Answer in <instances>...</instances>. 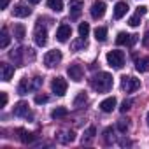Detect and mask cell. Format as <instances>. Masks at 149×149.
<instances>
[{
	"mask_svg": "<svg viewBox=\"0 0 149 149\" xmlns=\"http://www.w3.org/2000/svg\"><path fill=\"white\" fill-rule=\"evenodd\" d=\"M91 88L98 93H107L112 88V76L109 72H98L97 76L91 77Z\"/></svg>",
	"mask_w": 149,
	"mask_h": 149,
	"instance_id": "obj_1",
	"label": "cell"
},
{
	"mask_svg": "<svg viewBox=\"0 0 149 149\" xmlns=\"http://www.w3.org/2000/svg\"><path fill=\"white\" fill-rule=\"evenodd\" d=\"M105 58H107V63L112 68H123V65H125V53L123 51H118V49L109 51Z\"/></svg>",
	"mask_w": 149,
	"mask_h": 149,
	"instance_id": "obj_2",
	"label": "cell"
},
{
	"mask_svg": "<svg viewBox=\"0 0 149 149\" xmlns=\"http://www.w3.org/2000/svg\"><path fill=\"white\" fill-rule=\"evenodd\" d=\"M140 88V79L133 77V76H123L121 77V90L126 93H133Z\"/></svg>",
	"mask_w": 149,
	"mask_h": 149,
	"instance_id": "obj_3",
	"label": "cell"
},
{
	"mask_svg": "<svg viewBox=\"0 0 149 149\" xmlns=\"http://www.w3.org/2000/svg\"><path fill=\"white\" fill-rule=\"evenodd\" d=\"M60 61H61V51H60V49L47 51V53H46V56H44V63H46V67H49V68L56 67Z\"/></svg>",
	"mask_w": 149,
	"mask_h": 149,
	"instance_id": "obj_4",
	"label": "cell"
},
{
	"mask_svg": "<svg viewBox=\"0 0 149 149\" xmlns=\"http://www.w3.org/2000/svg\"><path fill=\"white\" fill-rule=\"evenodd\" d=\"M33 39H35V44L37 46H46V42H47V32H46V28L40 25V21H37V25H35V32H33Z\"/></svg>",
	"mask_w": 149,
	"mask_h": 149,
	"instance_id": "obj_5",
	"label": "cell"
},
{
	"mask_svg": "<svg viewBox=\"0 0 149 149\" xmlns=\"http://www.w3.org/2000/svg\"><path fill=\"white\" fill-rule=\"evenodd\" d=\"M67 88H68V84H67V81H65L63 77H56V79H53V83H51V90H53V93L58 95V97H63V95L67 93Z\"/></svg>",
	"mask_w": 149,
	"mask_h": 149,
	"instance_id": "obj_6",
	"label": "cell"
},
{
	"mask_svg": "<svg viewBox=\"0 0 149 149\" xmlns=\"http://www.w3.org/2000/svg\"><path fill=\"white\" fill-rule=\"evenodd\" d=\"M67 74H68V77H70L72 81H76V83H79V81H83V76H84V70H83V67H81V65H77V63H74V65H70V67L67 68Z\"/></svg>",
	"mask_w": 149,
	"mask_h": 149,
	"instance_id": "obj_7",
	"label": "cell"
},
{
	"mask_svg": "<svg viewBox=\"0 0 149 149\" xmlns=\"http://www.w3.org/2000/svg\"><path fill=\"white\" fill-rule=\"evenodd\" d=\"M105 4L102 2V0H95L93 2V6H91V9H90V13H91V18L93 19H102L104 18V14H105Z\"/></svg>",
	"mask_w": 149,
	"mask_h": 149,
	"instance_id": "obj_8",
	"label": "cell"
},
{
	"mask_svg": "<svg viewBox=\"0 0 149 149\" xmlns=\"http://www.w3.org/2000/svg\"><path fill=\"white\" fill-rule=\"evenodd\" d=\"M135 42H137V35H130V33H125V32H119L118 37H116L118 46H133Z\"/></svg>",
	"mask_w": 149,
	"mask_h": 149,
	"instance_id": "obj_9",
	"label": "cell"
},
{
	"mask_svg": "<svg viewBox=\"0 0 149 149\" xmlns=\"http://www.w3.org/2000/svg\"><path fill=\"white\" fill-rule=\"evenodd\" d=\"M70 35H72V28H70V25L63 23V25L58 26V30H56V39H58L60 42H67Z\"/></svg>",
	"mask_w": 149,
	"mask_h": 149,
	"instance_id": "obj_10",
	"label": "cell"
},
{
	"mask_svg": "<svg viewBox=\"0 0 149 149\" xmlns=\"http://www.w3.org/2000/svg\"><path fill=\"white\" fill-rule=\"evenodd\" d=\"M68 7H70V18L77 19L83 13V0H70Z\"/></svg>",
	"mask_w": 149,
	"mask_h": 149,
	"instance_id": "obj_11",
	"label": "cell"
},
{
	"mask_svg": "<svg viewBox=\"0 0 149 149\" xmlns=\"http://www.w3.org/2000/svg\"><path fill=\"white\" fill-rule=\"evenodd\" d=\"M13 14L16 18H28L32 14V9L26 6V4H16L14 9H13Z\"/></svg>",
	"mask_w": 149,
	"mask_h": 149,
	"instance_id": "obj_12",
	"label": "cell"
},
{
	"mask_svg": "<svg viewBox=\"0 0 149 149\" xmlns=\"http://www.w3.org/2000/svg\"><path fill=\"white\" fill-rule=\"evenodd\" d=\"M0 72H2V81H11L14 76V67L9 63H0Z\"/></svg>",
	"mask_w": 149,
	"mask_h": 149,
	"instance_id": "obj_13",
	"label": "cell"
},
{
	"mask_svg": "<svg viewBox=\"0 0 149 149\" xmlns=\"http://www.w3.org/2000/svg\"><path fill=\"white\" fill-rule=\"evenodd\" d=\"M116 97H109V98H105V100H102L100 102V111L102 112H112L114 111V107H116Z\"/></svg>",
	"mask_w": 149,
	"mask_h": 149,
	"instance_id": "obj_14",
	"label": "cell"
},
{
	"mask_svg": "<svg viewBox=\"0 0 149 149\" xmlns=\"http://www.w3.org/2000/svg\"><path fill=\"white\" fill-rule=\"evenodd\" d=\"M13 114H14V116H19V118L28 116V114H30L28 104H26V102H18V104L14 105V109H13Z\"/></svg>",
	"mask_w": 149,
	"mask_h": 149,
	"instance_id": "obj_15",
	"label": "cell"
},
{
	"mask_svg": "<svg viewBox=\"0 0 149 149\" xmlns=\"http://www.w3.org/2000/svg\"><path fill=\"white\" fill-rule=\"evenodd\" d=\"M16 133H18V137H19V140L23 142V144H30V142H33L35 140V135L33 133H30L28 130H25V128H18L16 130Z\"/></svg>",
	"mask_w": 149,
	"mask_h": 149,
	"instance_id": "obj_16",
	"label": "cell"
},
{
	"mask_svg": "<svg viewBox=\"0 0 149 149\" xmlns=\"http://www.w3.org/2000/svg\"><path fill=\"white\" fill-rule=\"evenodd\" d=\"M126 13H128V4L126 2H118L114 6V18L116 19H121Z\"/></svg>",
	"mask_w": 149,
	"mask_h": 149,
	"instance_id": "obj_17",
	"label": "cell"
},
{
	"mask_svg": "<svg viewBox=\"0 0 149 149\" xmlns=\"http://www.w3.org/2000/svg\"><path fill=\"white\" fill-rule=\"evenodd\" d=\"M135 68H137L140 74H144V72H149V56L139 58V60L135 61Z\"/></svg>",
	"mask_w": 149,
	"mask_h": 149,
	"instance_id": "obj_18",
	"label": "cell"
},
{
	"mask_svg": "<svg viewBox=\"0 0 149 149\" xmlns=\"http://www.w3.org/2000/svg\"><path fill=\"white\" fill-rule=\"evenodd\" d=\"M25 51H26V49L18 47V49H13V51L9 53V56H11V60H14L16 65H21V63H23V53H25Z\"/></svg>",
	"mask_w": 149,
	"mask_h": 149,
	"instance_id": "obj_19",
	"label": "cell"
},
{
	"mask_svg": "<svg viewBox=\"0 0 149 149\" xmlns=\"http://www.w3.org/2000/svg\"><path fill=\"white\" fill-rule=\"evenodd\" d=\"M30 90H33L32 84H30V79H26V77L21 79V83L18 84V93H19V95H26Z\"/></svg>",
	"mask_w": 149,
	"mask_h": 149,
	"instance_id": "obj_20",
	"label": "cell"
},
{
	"mask_svg": "<svg viewBox=\"0 0 149 149\" xmlns=\"http://www.w3.org/2000/svg\"><path fill=\"white\" fill-rule=\"evenodd\" d=\"M47 7L54 13H61L63 11V2L61 0H47Z\"/></svg>",
	"mask_w": 149,
	"mask_h": 149,
	"instance_id": "obj_21",
	"label": "cell"
},
{
	"mask_svg": "<svg viewBox=\"0 0 149 149\" xmlns=\"http://www.w3.org/2000/svg\"><path fill=\"white\" fill-rule=\"evenodd\" d=\"M95 39H97L98 42H104V40L107 39V28H105V26H97V28H95Z\"/></svg>",
	"mask_w": 149,
	"mask_h": 149,
	"instance_id": "obj_22",
	"label": "cell"
},
{
	"mask_svg": "<svg viewBox=\"0 0 149 149\" xmlns=\"http://www.w3.org/2000/svg\"><path fill=\"white\" fill-rule=\"evenodd\" d=\"M67 114H68V111H67L65 107H56V109L51 111V118H53V119H61V118H65Z\"/></svg>",
	"mask_w": 149,
	"mask_h": 149,
	"instance_id": "obj_23",
	"label": "cell"
},
{
	"mask_svg": "<svg viewBox=\"0 0 149 149\" xmlns=\"http://www.w3.org/2000/svg\"><path fill=\"white\" fill-rule=\"evenodd\" d=\"M9 40H11V37H9V33H7V30L4 28L2 30V33H0V47H7L9 46Z\"/></svg>",
	"mask_w": 149,
	"mask_h": 149,
	"instance_id": "obj_24",
	"label": "cell"
},
{
	"mask_svg": "<svg viewBox=\"0 0 149 149\" xmlns=\"http://www.w3.org/2000/svg\"><path fill=\"white\" fill-rule=\"evenodd\" d=\"M14 37L18 39V40H23L25 39V26L23 25H14Z\"/></svg>",
	"mask_w": 149,
	"mask_h": 149,
	"instance_id": "obj_25",
	"label": "cell"
},
{
	"mask_svg": "<svg viewBox=\"0 0 149 149\" xmlns=\"http://www.w3.org/2000/svg\"><path fill=\"white\" fill-rule=\"evenodd\" d=\"M81 47H86V40H84V37H81V39H77V40H74V42H72V49H74V51H79Z\"/></svg>",
	"mask_w": 149,
	"mask_h": 149,
	"instance_id": "obj_26",
	"label": "cell"
},
{
	"mask_svg": "<svg viewBox=\"0 0 149 149\" xmlns=\"http://www.w3.org/2000/svg\"><path fill=\"white\" fill-rule=\"evenodd\" d=\"M140 18H142V14L135 13V14L128 19V25H130V26H133V28H135V26H139V25H140Z\"/></svg>",
	"mask_w": 149,
	"mask_h": 149,
	"instance_id": "obj_27",
	"label": "cell"
},
{
	"mask_svg": "<svg viewBox=\"0 0 149 149\" xmlns=\"http://www.w3.org/2000/svg\"><path fill=\"white\" fill-rule=\"evenodd\" d=\"M95 133H97V130H95V126H90V128L86 130V133H84L86 137L83 139V142H90V140H93V139H95Z\"/></svg>",
	"mask_w": 149,
	"mask_h": 149,
	"instance_id": "obj_28",
	"label": "cell"
},
{
	"mask_svg": "<svg viewBox=\"0 0 149 149\" xmlns=\"http://www.w3.org/2000/svg\"><path fill=\"white\" fill-rule=\"evenodd\" d=\"M88 33H90V25H88V23H81V25H79V35L86 39Z\"/></svg>",
	"mask_w": 149,
	"mask_h": 149,
	"instance_id": "obj_29",
	"label": "cell"
},
{
	"mask_svg": "<svg viewBox=\"0 0 149 149\" xmlns=\"http://www.w3.org/2000/svg\"><path fill=\"white\" fill-rule=\"evenodd\" d=\"M86 100H88L86 93H84V91H81V93H79V97H77L76 100H74V105H76V107H79V105H81V104H84Z\"/></svg>",
	"mask_w": 149,
	"mask_h": 149,
	"instance_id": "obj_30",
	"label": "cell"
},
{
	"mask_svg": "<svg viewBox=\"0 0 149 149\" xmlns=\"http://www.w3.org/2000/svg\"><path fill=\"white\" fill-rule=\"evenodd\" d=\"M74 139H76V133H74V132H67L65 137H61V142L68 144V142H74Z\"/></svg>",
	"mask_w": 149,
	"mask_h": 149,
	"instance_id": "obj_31",
	"label": "cell"
},
{
	"mask_svg": "<svg viewBox=\"0 0 149 149\" xmlns=\"http://www.w3.org/2000/svg\"><path fill=\"white\" fill-rule=\"evenodd\" d=\"M132 105H133V100H125V102L121 104L119 111H121V112H126V111H130V109H132Z\"/></svg>",
	"mask_w": 149,
	"mask_h": 149,
	"instance_id": "obj_32",
	"label": "cell"
},
{
	"mask_svg": "<svg viewBox=\"0 0 149 149\" xmlns=\"http://www.w3.org/2000/svg\"><path fill=\"white\" fill-rule=\"evenodd\" d=\"M118 130H119L121 133H126V130H128V123H126L125 119H119V121H118Z\"/></svg>",
	"mask_w": 149,
	"mask_h": 149,
	"instance_id": "obj_33",
	"label": "cell"
},
{
	"mask_svg": "<svg viewBox=\"0 0 149 149\" xmlns=\"http://www.w3.org/2000/svg\"><path fill=\"white\" fill-rule=\"evenodd\" d=\"M47 100H49L47 95H35V104H39V105H40V104H46Z\"/></svg>",
	"mask_w": 149,
	"mask_h": 149,
	"instance_id": "obj_34",
	"label": "cell"
},
{
	"mask_svg": "<svg viewBox=\"0 0 149 149\" xmlns=\"http://www.w3.org/2000/svg\"><path fill=\"white\" fill-rule=\"evenodd\" d=\"M40 86H42V79H40V77H33L32 88H33V90H37V88H40Z\"/></svg>",
	"mask_w": 149,
	"mask_h": 149,
	"instance_id": "obj_35",
	"label": "cell"
},
{
	"mask_svg": "<svg viewBox=\"0 0 149 149\" xmlns=\"http://www.w3.org/2000/svg\"><path fill=\"white\" fill-rule=\"evenodd\" d=\"M111 133H112V128H111V126L105 128V132H104V135H105V144H111Z\"/></svg>",
	"mask_w": 149,
	"mask_h": 149,
	"instance_id": "obj_36",
	"label": "cell"
},
{
	"mask_svg": "<svg viewBox=\"0 0 149 149\" xmlns=\"http://www.w3.org/2000/svg\"><path fill=\"white\" fill-rule=\"evenodd\" d=\"M0 95H2V107H6V105H7V100H9V97H7V93H6V91H2Z\"/></svg>",
	"mask_w": 149,
	"mask_h": 149,
	"instance_id": "obj_37",
	"label": "cell"
},
{
	"mask_svg": "<svg viewBox=\"0 0 149 149\" xmlns=\"http://www.w3.org/2000/svg\"><path fill=\"white\" fill-rule=\"evenodd\" d=\"M135 13H139V14H142V16H144V14H146V13H147V7H146V6H139V7H137V11H135Z\"/></svg>",
	"mask_w": 149,
	"mask_h": 149,
	"instance_id": "obj_38",
	"label": "cell"
},
{
	"mask_svg": "<svg viewBox=\"0 0 149 149\" xmlns=\"http://www.w3.org/2000/svg\"><path fill=\"white\" fill-rule=\"evenodd\" d=\"M9 4V0H0V9H6Z\"/></svg>",
	"mask_w": 149,
	"mask_h": 149,
	"instance_id": "obj_39",
	"label": "cell"
},
{
	"mask_svg": "<svg viewBox=\"0 0 149 149\" xmlns=\"http://www.w3.org/2000/svg\"><path fill=\"white\" fill-rule=\"evenodd\" d=\"M144 46H149V32H147L146 37H144Z\"/></svg>",
	"mask_w": 149,
	"mask_h": 149,
	"instance_id": "obj_40",
	"label": "cell"
},
{
	"mask_svg": "<svg viewBox=\"0 0 149 149\" xmlns=\"http://www.w3.org/2000/svg\"><path fill=\"white\" fill-rule=\"evenodd\" d=\"M28 2H30V4H39L40 0H28Z\"/></svg>",
	"mask_w": 149,
	"mask_h": 149,
	"instance_id": "obj_41",
	"label": "cell"
},
{
	"mask_svg": "<svg viewBox=\"0 0 149 149\" xmlns=\"http://www.w3.org/2000/svg\"><path fill=\"white\" fill-rule=\"evenodd\" d=\"M146 119H147V126H149V112H147V118Z\"/></svg>",
	"mask_w": 149,
	"mask_h": 149,
	"instance_id": "obj_42",
	"label": "cell"
}]
</instances>
